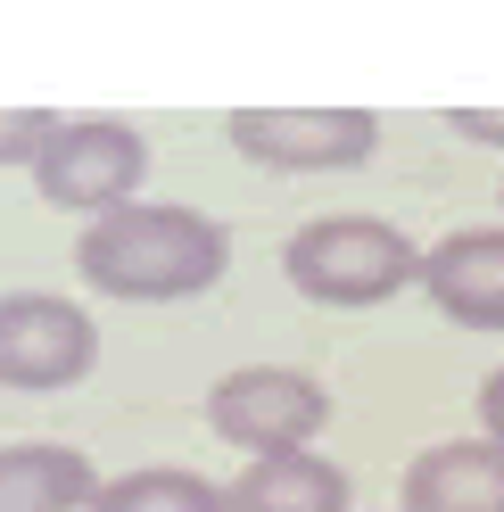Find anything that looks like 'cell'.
<instances>
[{
  "label": "cell",
  "instance_id": "obj_5",
  "mask_svg": "<svg viewBox=\"0 0 504 512\" xmlns=\"http://www.w3.org/2000/svg\"><path fill=\"white\" fill-rule=\"evenodd\" d=\"M100 364V323L75 298L50 290H9L0 298V389L17 397H50Z\"/></svg>",
  "mask_w": 504,
  "mask_h": 512
},
{
  "label": "cell",
  "instance_id": "obj_14",
  "mask_svg": "<svg viewBox=\"0 0 504 512\" xmlns=\"http://www.w3.org/2000/svg\"><path fill=\"white\" fill-rule=\"evenodd\" d=\"M480 430H488V446H504V364L480 380Z\"/></svg>",
  "mask_w": 504,
  "mask_h": 512
},
{
  "label": "cell",
  "instance_id": "obj_12",
  "mask_svg": "<svg viewBox=\"0 0 504 512\" xmlns=\"http://www.w3.org/2000/svg\"><path fill=\"white\" fill-rule=\"evenodd\" d=\"M50 133H58L50 108H0V166H42Z\"/></svg>",
  "mask_w": 504,
  "mask_h": 512
},
{
  "label": "cell",
  "instance_id": "obj_7",
  "mask_svg": "<svg viewBox=\"0 0 504 512\" xmlns=\"http://www.w3.org/2000/svg\"><path fill=\"white\" fill-rule=\"evenodd\" d=\"M430 306L463 331H504V223L496 232H447L422 256Z\"/></svg>",
  "mask_w": 504,
  "mask_h": 512
},
{
  "label": "cell",
  "instance_id": "obj_4",
  "mask_svg": "<svg viewBox=\"0 0 504 512\" xmlns=\"http://www.w3.org/2000/svg\"><path fill=\"white\" fill-rule=\"evenodd\" d=\"M331 422V389L290 364H240L207 389V430L240 455H298Z\"/></svg>",
  "mask_w": 504,
  "mask_h": 512
},
{
  "label": "cell",
  "instance_id": "obj_2",
  "mask_svg": "<svg viewBox=\"0 0 504 512\" xmlns=\"http://www.w3.org/2000/svg\"><path fill=\"white\" fill-rule=\"evenodd\" d=\"M422 256L381 215H314L290 232L281 248V273H290V290L314 298V306H381L397 298L405 281H422Z\"/></svg>",
  "mask_w": 504,
  "mask_h": 512
},
{
  "label": "cell",
  "instance_id": "obj_9",
  "mask_svg": "<svg viewBox=\"0 0 504 512\" xmlns=\"http://www.w3.org/2000/svg\"><path fill=\"white\" fill-rule=\"evenodd\" d=\"M108 479L91 471V455L58 438H17L0 446V512H91Z\"/></svg>",
  "mask_w": 504,
  "mask_h": 512
},
{
  "label": "cell",
  "instance_id": "obj_11",
  "mask_svg": "<svg viewBox=\"0 0 504 512\" xmlns=\"http://www.w3.org/2000/svg\"><path fill=\"white\" fill-rule=\"evenodd\" d=\"M91 512H232V488H215L199 471H174V463H141L100 488Z\"/></svg>",
  "mask_w": 504,
  "mask_h": 512
},
{
  "label": "cell",
  "instance_id": "obj_15",
  "mask_svg": "<svg viewBox=\"0 0 504 512\" xmlns=\"http://www.w3.org/2000/svg\"><path fill=\"white\" fill-rule=\"evenodd\" d=\"M496 199H504V190H496Z\"/></svg>",
  "mask_w": 504,
  "mask_h": 512
},
{
  "label": "cell",
  "instance_id": "obj_13",
  "mask_svg": "<svg viewBox=\"0 0 504 512\" xmlns=\"http://www.w3.org/2000/svg\"><path fill=\"white\" fill-rule=\"evenodd\" d=\"M447 124L463 141H488V149H504V108H447Z\"/></svg>",
  "mask_w": 504,
  "mask_h": 512
},
{
  "label": "cell",
  "instance_id": "obj_6",
  "mask_svg": "<svg viewBox=\"0 0 504 512\" xmlns=\"http://www.w3.org/2000/svg\"><path fill=\"white\" fill-rule=\"evenodd\" d=\"M224 133L240 157H257L273 174H339L372 157L381 116L372 108H232Z\"/></svg>",
  "mask_w": 504,
  "mask_h": 512
},
{
  "label": "cell",
  "instance_id": "obj_8",
  "mask_svg": "<svg viewBox=\"0 0 504 512\" xmlns=\"http://www.w3.org/2000/svg\"><path fill=\"white\" fill-rule=\"evenodd\" d=\"M405 512H504V446L447 438L405 463Z\"/></svg>",
  "mask_w": 504,
  "mask_h": 512
},
{
  "label": "cell",
  "instance_id": "obj_10",
  "mask_svg": "<svg viewBox=\"0 0 504 512\" xmlns=\"http://www.w3.org/2000/svg\"><path fill=\"white\" fill-rule=\"evenodd\" d=\"M232 512H348V471L323 463L314 446H298V455H257L232 479Z\"/></svg>",
  "mask_w": 504,
  "mask_h": 512
},
{
  "label": "cell",
  "instance_id": "obj_1",
  "mask_svg": "<svg viewBox=\"0 0 504 512\" xmlns=\"http://www.w3.org/2000/svg\"><path fill=\"white\" fill-rule=\"evenodd\" d=\"M224 265H232L224 223L199 207H157V199H133L100 223H83V240H75V273L100 298H124V306L199 298L224 281Z\"/></svg>",
  "mask_w": 504,
  "mask_h": 512
},
{
  "label": "cell",
  "instance_id": "obj_3",
  "mask_svg": "<svg viewBox=\"0 0 504 512\" xmlns=\"http://www.w3.org/2000/svg\"><path fill=\"white\" fill-rule=\"evenodd\" d=\"M42 199L58 215H116V207H133L141 199V182H149V141L133 133L124 116H58V133L42 149Z\"/></svg>",
  "mask_w": 504,
  "mask_h": 512
}]
</instances>
